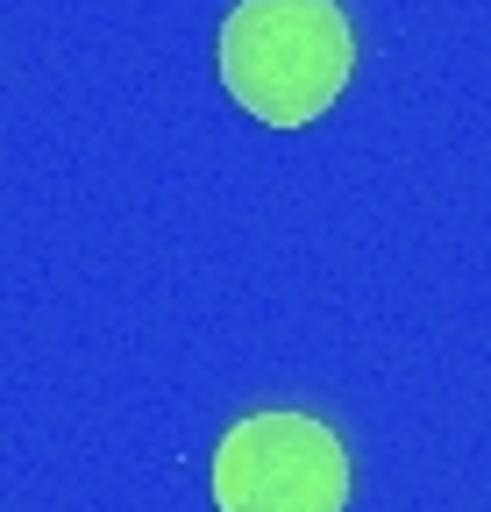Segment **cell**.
Wrapping results in <instances>:
<instances>
[{
    "label": "cell",
    "mask_w": 491,
    "mask_h": 512,
    "mask_svg": "<svg viewBox=\"0 0 491 512\" xmlns=\"http://www.w3.org/2000/svg\"><path fill=\"white\" fill-rule=\"evenodd\" d=\"M214 505L221 512H342L349 456L335 427L306 413H250L214 448Z\"/></svg>",
    "instance_id": "obj_2"
},
{
    "label": "cell",
    "mask_w": 491,
    "mask_h": 512,
    "mask_svg": "<svg viewBox=\"0 0 491 512\" xmlns=\"http://www.w3.org/2000/svg\"><path fill=\"white\" fill-rule=\"evenodd\" d=\"M356 72V36L335 0H235L221 22V86L264 128H306Z\"/></svg>",
    "instance_id": "obj_1"
}]
</instances>
